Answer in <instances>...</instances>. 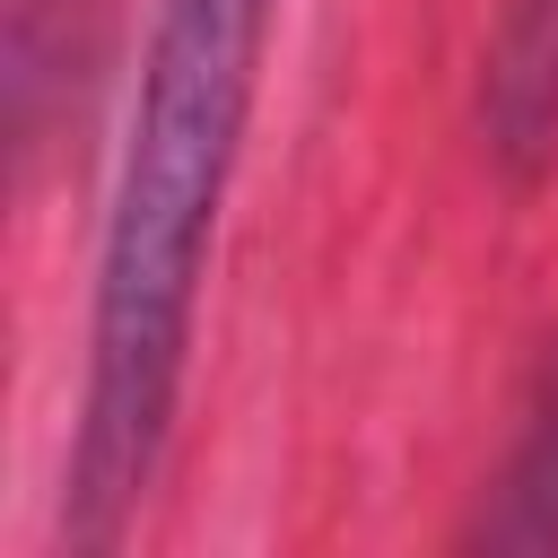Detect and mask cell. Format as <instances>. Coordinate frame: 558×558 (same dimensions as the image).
Returning <instances> with one entry per match:
<instances>
[{
	"label": "cell",
	"mask_w": 558,
	"mask_h": 558,
	"mask_svg": "<svg viewBox=\"0 0 558 558\" xmlns=\"http://www.w3.org/2000/svg\"><path fill=\"white\" fill-rule=\"evenodd\" d=\"M480 549H558V340L514 410V445L488 480V506L471 523Z\"/></svg>",
	"instance_id": "obj_3"
},
{
	"label": "cell",
	"mask_w": 558,
	"mask_h": 558,
	"mask_svg": "<svg viewBox=\"0 0 558 558\" xmlns=\"http://www.w3.org/2000/svg\"><path fill=\"white\" fill-rule=\"evenodd\" d=\"M480 131L506 183H541L558 157V0H497L480 52Z\"/></svg>",
	"instance_id": "obj_2"
},
{
	"label": "cell",
	"mask_w": 558,
	"mask_h": 558,
	"mask_svg": "<svg viewBox=\"0 0 558 558\" xmlns=\"http://www.w3.org/2000/svg\"><path fill=\"white\" fill-rule=\"evenodd\" d=\"M262 17L270 0H157L148 17L131 140H122V174L105 209V253H96L87 401H78V445H70L78 549H105L148 497V471L183 392L201 253L227 201L244 105H253Z\"/></svg>",
	"instance_id": "obj_1"
}]
</instances>
